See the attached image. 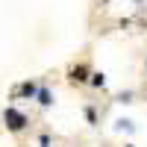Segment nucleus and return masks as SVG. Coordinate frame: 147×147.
Here are the masks:
<instances>
[{
    "mask_svg": "<svg viewBox=\"0 0 147 147\" xmlns=\"http://www.w3.org/2000/svg\"><path fill=\"white\" fill-rule=\"evenodd\" d=\"M6 124H9V129H24V124H27V121H24V115H18L15 109H6Z\"/></svg>",
    "mask_w": 147,
    "mask_h": 147,
    "instance_id": "nucleus-1",
    "label": "nucleus"
},
{
    "mask_svg": "<svg viewBox=\"0 0 147 147\" xmlns=\"http://www.w3.org/2000/svg\"><path fill=\"white\" fill-rule=\"evenodd\" d=\"M74 80H80V82H82V80H85V71H82V68H77V71H74Z\"/></svg>",
    "mask_w": 147,
    "mask_h": 147,
    "instance_id": "nucleus-2",
    "label": "nucleus"
}]
</instances>
